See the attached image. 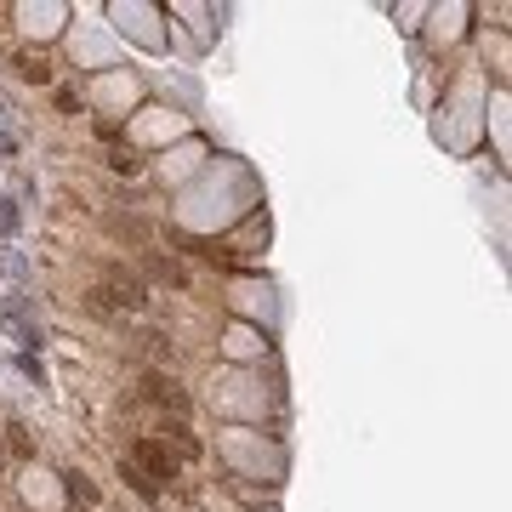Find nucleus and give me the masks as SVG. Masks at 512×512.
<instances>
[{
	"label": "nucleus",
	"mask_w": 512,
	"mask_h": 512,
	"mask_svg": "<svg viewBox=\"0 0 512 512\" xmlns=\"http://www.w3.org/2000/svg\"><path fill=\"white\" fill-rule=\"evenodd\" d=\"M126 461L148 478V484H171V478H177V456H171V444H160V439H131Z\"/></svg>",
	"instance_id": "f257e3e1"
},
{
	"label": "nucleus",
	"mask_w": 512,
	"mask_h": 512,
	"mask_svg": "<svg viewBox=\"0 0 512 512\" xmlns=\"http://www.w3.org/2000/svg\"><path fill=\"white\" fill-rule=\"evenodd\" d=\"M0 325H6V336H12L23 353H35V348H40V325H29V313H23L18 296H6V302H0Z\"/></svg>",
	"instance_id": "f03ea898"
},
{
	"label": "nucleus",
	"mask_w": 512,
	"mask_h": 512,
	"mask_svg": "<svg viewBox=\"0 0 512 512\" xmlns=\"http://www.w3.org/2000/svg\"><path fill=\"white\" fill-rule=\"evenodd\" d=\"M143 399L165 404V410H188V393L171 382V376H160V370H148V376H143Z\"/></svg>",
	"instance_id": "7ed1b4c3"
},
{
	"label": "nucleus",
	"mask_w": 512,
	"mask_h": 512,
	"mask_svg": "<svg viewBox=\"0 0 512 512\" xmlns=\"http://www.w3.org/2000/svg\"><path fill=\"white\" fill-rule=\"evenodd\" d=\"M18 74H23V80H35V86H52V63H46L40 52H23L18 57Z\"/></svg>",
	"instance_id": "20e7f679"
},
{
	"label": "nucleus",
	"mask_w": 512,
	"mask_h": 512,
	"mask_svg": "<svg viewBox=\"0 0 512 512\" xmlns=\"http://www.w3.org/2000/svg\"><path fill=\"white\" fill-rule=\"evenodd\" d=\"M120 478H126V484H131V490H137V495H143V501H154V495H160V484H148V478L137 473V467H131L126 456H120Z\"/></svg>",
	"instance_id": "39448f33"
},
{
	"label": "nucleus",
	"mask_w": 512,
	"mask_h": 512,
	"mask_svg": "<svg viewBox=\"0 0 512 512\" xmlns=\"http://www.w3.org/2000/svg\"><path fill=\"white\" fill-rule=\"evenodd\" d=\"M6 439H12V450H18V456H29V450H35V444H29V427H23L18 416L6 421Z\"/></svg>",
	"instance_id": "423d86ee"
},
{
	"label": "nucleus",
	"mask_w": 512,
	"mask_h": 512,
	"mask_svg": "<svg viewBox=\"0 0 512 512\" xmlns=\"http://www.w3.org/2000/svg\"><path fill=\"white\" fill-rule=\"evenodd\" d=\"M23 228V217H18V205L6 200V194H0V234H18Z\"/></svg>",
	"instance_id": "0eeeda50"
}]
</instances>
